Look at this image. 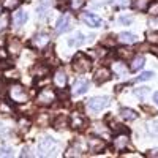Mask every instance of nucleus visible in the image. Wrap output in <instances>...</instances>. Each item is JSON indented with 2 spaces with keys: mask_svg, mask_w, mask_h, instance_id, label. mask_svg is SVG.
<instances>
[{
  "mask_svg": "<svg viewBox=\"0 0 158 158\" xmlns=\"http://www.w3.org/2000/svg\"><path fill=\"white\" fill-rule=\"evenodd\" d=\"M90 68H92L90 59L85 54H82V52H77L73 59V70L76 73H87V71H90Z\"/></svg>",
  "mask_w": 158,
  "mask_h": 158,
  "instance_id": "f257e3e1",
  "label": "nucleus"
},
{
  "mask_svg": "<svg viewBox=\"0 0 158 158\" xmlns=\"http://www.w3.org/2000/svg\"><path fill=\"white\" fill-rule=\"evenodd\" d=\"M8 95L11 98V101H15L18 104H22V103H27L29 97H27V92L25 89L21 85V84H13L8 90Z\"/></svg>",
  "mask_w": 158,
  "mask_h": 158,
  "instance_id": "f03ea898",
  "label": "nucleus"
},
{
  "mask_svg": "<svg viewBox=\"0 0 158 158\" xmlns=\"http://www.w3.org/2000/svg\"><path fill=\"white\" fill-rule=\"evenodd\" d=\"M56 92L52 90L51 87H44L40 90V94L36 97V103L40 104V106H49V104L56 100Z\"/></svg>",
  "mask_w": 158,
  "mask_h": 158,
  "instance_id": "7ed1b4c3",
  "label": "nucleus"
},
{
  "mask_svg": "<svg viewBox=\"0 0 158 158\" xmlns=\"http://www.w3.org/2000/svg\"><path fill=\"white\" fill-rule=\"evenodd\" d=\"M104 141L101 139V138H98V136H90L89 139H87V147H89V152H92V153H100V152H103L104 150Z\"/></svg>",
  "mask_w": 158,
  "mask_h": 158,
  "instance_id": "20e7f679",
  "label": "nucleus"
},
{
  "mask_svg": "<svg viewBox=\"0 0 158 158\" xmlns=\"http://www.w3.org/2000/svg\"><path fill=\"white\" fill-rule=\"evenodd\" d=\"M71 27H73V18H71L70 15H63V16L57 21L56 32H57V33H65V32H68Z\"/></svg>",
  "mask_w": 158,
  "mask_h": 158,
  "instance_id": "39448f33",
  "label": "nucleus"
},
{
  "mask_svg": "<svg viewBox=\"0 0 158 158\" xmlns=\"http://www.w3.org/2000/svg\"><path fill=\"white\" fill-rule=\"evenodd\" d=\"M108 103H109V97H95L87 103V106L92 111H101L103 108L108 106Z\"/></svg>",
  "mask_w": 158,
  "mask_h": 158,
  "instance_id": "423d86ee",
  "label": "nucleus"
},
{
  "mask_svg": "<svg viewBox=\"0 0 158 158\" xmlns=\"http://www.w3.org/2000/svg\"><path fill=\"white\" fill-rule=\"evenodd\" d=\"M81 21L84 24H87L89 27H101V25H103L101 18L92 15V13H82V15H81Z\"/></svg>",
  "mask_w": 158,
  "mask_h": 158,
  "instance_id": "0eeeda50",
  "label": "nucleus"
},
{
  "mask_svg": "<svg viewBox=\"0 0 158 158\" xmlns=\"http://www.w3.org/2000/svg\"><path fill=\"white\" fill-rule=\"evenodd\" d=\"M128 142H130L128 133H120V135H117V136L114 138V149L118 150V152H122V150L127 149Z\"/></svg>",
  "mask_w": 158,
  "mask_h": 158,
  "instance_id": "6e6552de",
  "label": "nucleus"
},
{
  "mask_svg": "<svg viewBox=\"0 0 158 158\" xmlns=\"http://www.w3.org/2000/svg\"><path fill=\"white\" fill-rule=\"evenodd\" d=\"M54 147H56V142H54L52 138H43L41 141H40V144H38V150L43 152V155H48Z\"/></svg>",
  "mask_w": 158,
  "mask_h": 158,
  "instance_id": "1a4fd4ad",
  "label": "nucleus"
},
{
  "mask_svg": "<svg viewBox=\"0 0 158 158\" xmlns=\"http://www.w3.org/2000/svg\"><path fill=\"white\" fill-rule=\"evenodd\" d=\"M111 79V71L108 70V68H104V67H101V68H98L97 70V73H95V82L100 85V84H104L106 81H109Z\"/></svg>",
  "mask_w": 158,
  "mask_h": 158,
  "instance_id": "9d476101",
  "label": "nucleus"
},
{
  "mask_svg": "<svg viewBox=\"0 0 158 158\" xmlns=\"http://www.w3.org/2000/svg\"><path fill=\"white\" fill-rule=\"evenodd\" d=\"M85 125H87V118L84 115H81L79 112H74L71 117V127L74 130H82Z\"/></svg>",
  "mask_w": 158,
  "mask_h": 158,
  "instance_id": "9b49d317",
  "label": "nucleus"
},
{
  "mask_svg": "<svg viewBox=\"0 0 158 158\" xmlns=\"http://www.w3.org/2000/svg\"><path fill=\"white\" fill-rule=\"evenodd\" d=\"M87 89H89V81H85V79H76V82L73 84V94L82 95L87 92Z\"/></svg>",
  "mask_w": 158,
  "mask_h": 158,
  "instance_id": "f8f14e48",
  "label": "nucleus"
},
{
  "mask_svg": "<svg viewBox=\"0 0 158 158\" xmlns=\"http://www.w3.org/2000/svg\"><path fill=\"white\" fill-rule=\"evenodd\" d=\"M11 21H13V25L15 27H21V25L25 24V21H27V13L19 10L16 13H13V16H11Z\"/></svg>",
  "mask_w": 158,
  "mask_h": 158,
  "instance_id": "ddd939ff",
  "label": "nucleus"
},
{
  "mask_svg": "<svg viewBox=\"0 0 158 158\" xmlns=\"http://www.w3.org/2000/svg\"><path fill=\"white\" fill-rule=\"evenodd\" d=\"M32 43L36 46V48H44L49 44V35L48 33H38L35 35V38L32 40Z\"/></svg>",
  "mask_w": 158,
  "mask_h": 158,
  "instance_id": "4468645a",
  "label": "nucleus"
},
{
  "mask_svg": "<svg viewBox=\"0 0 158 158\" xmlns=\"http://www.w3.org/2000/svg\"><path fill=\"white\" fill-rule=\"evenodd\" d=\"M54 84L57 87H60V89L65 87V84H67V74H65L63 68H59L56 71V74H54Z\"/></svg>",
  "mask_w": 158,
  "mask_h": 158,
  "instance_id": "2eb2a0df",
  "label": "nucleus"
},
{
  "mask_svg": "<svg viewBox=\"0 0 158 158\" xmlns=\"http://www.w3.org/2000/svg\"><path fill=\"white\" fill-rule=\"evenodd\" d=\"M8 51L11 52V54H19V52L22 51V43L19 41L18 38H11L8 41Z\"/></svg>",
  "mask_w": 158,
  "mask_h": 158,
  "instance_id": "dca6fc26",
  "label": "nucleus"
},
{
  "mask_svg": "<svg viewBox=\"0 0 158 158\" xmlns=\"http://www.w3.org/2000/svg\"><path fill=\"white\" fill-rule=\"evenodd\" d=\"M118 41L123 43V44H133L138 41V36L135 33H128V32H123L118 35Z\"/></svg>",
  "mask_w": 158,
  "mask_h": 158,
  "instance_id": "f3484780",
  "label": "nucleus"
},
{
  "mask_svg": "<svg viewBox=\"0 0 158 158\" xmlns=\"http://www.w3.org/2000/svg\"><path fill=\"white\" fill-rule=\"evenodd\" d=\"M144 63H146V59H144V56H136L133 60H131V65H130V71H139Z\"/></svg>",
  "mask_w": 158,
  "mask_h": 158,
  "instance_id": "a211bd4d",
  "label": "nucleus"
},
{
  "mask_svg": "<svg viewBox=\"0 0 158 158\" xmlns=\"http://www.w3.org/2000/svg\"><path fill=\"white\" fill-rule=\"evenodd\" d=\"M82 43H85V38H84V35H82L81 32H76V35L68 40V44L73 46V48H74V46H81Z\"/></svg>",
  "mask_w": 158,
  "mask_h": 158,
  "instance_id": "6ab92c4d",
  "label": "nucleus"
},
{
  "mask_svg": "<svg viewBox=\"0 0 158 158\" xmlns=\"http://www.w3.org/2000/svg\"><path fill=\"white\" fill-rule=\"evenodd\" d=\"M152 0H133V8L138 11H146L149 10Z\"/></svg>",
  "mask_w": 158,
  "mask_h": 158,
  "instance_id": "aec40b11",
  "label": "nucleus"
},
{
  "mask_svg": "<svg viewBox=\"0 0 158 158\" xmlns=\"http://www.w3.org/2000/svg\"><path fill=\"white\" fill-rule=\"evenodd\" d=\"M112 71H114L115 76H125L127 74V65L122 63V62L112 63Z\"/></svg>",
  "mask_w": 158,
  "mask_h": 158,
  "instance_id": "412c9836",
  "label": "nucleus"
},
{
  "mask_svg": "<svg viewBox=\"0 0 158 158\" xmlns=\"http://www.w3.org/2000/svg\"><path fill=\"white\" fill-rule=\"evenodd\" d=\"M120 115L125 118V120H136V118H138V114L133 111V109H128V108H122L120 109Z\"/></svg>",
  "mask_w": 158,
  "mask_h": 158,
  "instance_id": "4be33fe9",
  "label": "nucleus"
},
{
  "mask_svg": "<svg viewBox=\"0 0 158 158\" xmlns=\"http://www.w3.org/2000/svg\"><path fill=\"white\" fill-rule=\"evenodd\" d=\"M81 155H82L81 144H74L73 147H70L67 152H65V156H81Z\"/></svg>",
  "mask_w": 158,
  "mask_h": 158,
  "instance_id": "5701e85b",
  "label": "nucleus"
},
{
  "mask_svg": "<svg viewBox=\"0 0 158 158\" xmlns=\"http://www.w3.org/2000/svg\"><path fill=\"white\" fill-rule=\"evenodd\" d=\"M94 131H95V133H98L100 136L103 135V138H104V139H108V138H109V131H108L106 128H104V125H101V123H95Z\"/></svg>",
  "mask_w": 158,
  "mask_h": 158,
  "instance_id": "b1692460",
  "label": "nucleus"
},
{
  "mask_svg": "<svg viewBox=\"0 0 158 158\" xmlns=\"http://www.w3.org/2000/svg\"><path fill=\"white\" fill-rule=\"evenodd\" d=\"M19 3H21V0H5L3 6H5L6 10H15V8L19 6Z\"/></svg>",
  "mask_w": 158,
  "mask_h": 158,
  "instance_id": "393cba45",
  "label": "nucleus"
},
{
  "mask_svg": "<svg viewBox=\"0 0 158 158\" xmlns=\"http://www.w3.org/2000/svg\"><path fill=\"white\" fill-rule=\"evenodd\" d=\"M147 128H149V133H150L152 136H158V120L149 122Z\"/></svg>",
  "mask_w": 158,
  "mask_h": 158,
  "instance_id": "a878e982",
  "label": "nucleus"
},
{
  "mask_svg": "<svg viewBox=\"0 0 158 158\" xmlns=\"http://www.w3.org/2000/svg\"><path fill=\"white\" fill-rule=\"evenodd\" d=\"M85 3V0H70V6L71 10H81Z\"/></svg>",
  "mask_w": 158,
  "mask_h": 158,
  "instance_id": "bb28decb",
  "label": "nucleus"
},
{
  "mask_svg": "<svg viewBox=\"0 0 158 158\" xmlns=\"http://www.w3.org/2000/svg\"><path fill=\"white\" fill-rule=\"evenodd\" d=\"M8 22H10V16L2 15V18H0V30H5L8 27Z\"/></svg>",
  "mask_w": 158,
  "mask_h": 158,
  "instance_id": "cd10ccee",
  "label": "nucleus"
},
{
  "mask_svg": "<svg viewBox=\"0 0 158 158\" xmlns=\"http://www.w3.org/2000/svg\"><path fill=\"white\" fill-rule=\"evenodd\" d=\"M65 123H67V118H65L63 115H59V117H57V120L54 122V127L60 130V128H63V127H65Z\"/></svg>",
  "mask_w": 158,
  "mask_h": 158,
  "instance_id": "c85d7f7f",
  "label": "nucleus"
},
{
  "mask_svg": "<svg viewBox=\"0 0 158 158\" xmlns=\"http://www.w3.org/2000/svg\"><path fill=\"white\" fill-rule=\"evenodd\" d=\"M147 36H149V41H152L153 44H158V32H149Z\"/></svg>",
  "mask_w": 158,
  "mask_h": 158,
  "instance_id": "c756f323",
  "label": "nucleus"
},
{
  "mask_svg": "<svg viewBox=\"0 0 158 158\" xmlns=\"http://www.w3.org/2000/svg\"><path fill=\"white\" fill-rule=\"evenodd\" d=\"M149 11H150V15L158 16V0H156V2H153V3L149 6Z\"/></svg>",
  "mask_w": 158,
  "mask_h": 158,
  "instance_id": "7c9ffc66",
  "label": "nucleus"
},
{
  "mask_svg": "<svg viewBox=\"0 0 158 158\" xmlns=\"http://www.w3.org/2000/svg\"><path fill=\"white\" fill-rule=\"evenodd\" d=\"M147 92H149V89H147V87H141V89H138V90H136V95H138V97H141V98H144V97L147 95Z\"/></svg>",
  "mask_w": 158,
  "mask_h": 158,
  "instance_id": "2f4dec72",
  "label": "nucleus"
},
{
  "mask_svg": "<svg viewBox=\"0 0 158 158\" xmlns=\"http://www.w3.org/2000/svg\"><path fill=\"white\" fill-rule=\"evenodd\" d=\"M152 76H153V73H152V71H146V73H142L138 79H139V81H147V79H150Z\"/></svg>",
  "mask_w": 158,
  "mask_h": 158,
  "instance_id": "473e14b6",
  "label": "nucleus"
},
{
  "mask_svg": "<svg viewBox=\"0 0 158 158\" xmlns=\"http://www.w3.org/2000/svg\"><path fill=\"white\" fill-rule=\"evenodd\" d=\"M131 21H133V18H131V16H122L120 18V24H130Z\"/></svg>",
  "mask_w": 158,
  "mask_h": 158,
  "instance_id": "72a5a7b5",
  "label": "nucleus"
},
{
  "mask_svg": "<svg viewBox=\"0 0 158 158\" xmlns=\"http://www.w3.org/2000/svg\"><path fill=\"white\" fill-rule=\"evenodd\" d=\"M108 40H103V44H114V41L115 40H112L114 36H106Z\"/></svg>",
  "mask_w": 158,
  "mask_h": 158,
  "instance_id": "f704fd0d",
  "label": "nucleus"
},
{
  "mask_svg": "<svg viewBox=\"0 0 158 158\" xmlns=\"http://www.w3.org/2000/svg\"><path fill=\"white\" fill-rule=\"evenodd\" d=\"M0 156H13V153L10 152V150H2V152H0Z\"/></svg>",
  "mask_w": 158,
  "mask_h": 158,
  "instance_id": "c9c22d12",
  "label": "nucleus"
},
{
  "mask_svg": "<svg viewBox=\"0 0 158 158\" xmlns=\"http://www.w3.org/2000/svg\"><path fill=\"white\" fill-rule=\"evenodd\" d=\"M147 156H158V150H150L147 153Z\"/></svg>",
  "mask_w": 158,
  "mask_h": 158,
  "instance_id": "e433bc0d",
  "label": "nucleus"
},
{
  "mask_svg": "<svg viewBox=\"0 0 158 158\" xmlns=\"http://www.w3.org/2000/svg\"><path fill=\"white\" fill-rule=\"evenodd\" d=\"M153 101L156 103V106H158V92H155V94H153Z\"/></svg>",
  "mask_w": 158,
  "mask_h": 158,
  "instance_id": "4c0bfd02",
  "label": "nucleus"
},
{
  "mask_svg": "<svg viewBox=\"0 0 158 158\" xmlns=\"http://www.w3.org/2000/svg\"><path fill=\"white\" fill-rule=\"evenodd\" d=\"M30 153H29V149H24V152H22V156H29Z\"/></svg>",
  "mask_w": 158,
  "mask_h": 158,
  "instance_id": "58836bf2",
  "label": "nucleus"
},
{
  "mask_svg": "<svg viewBox=\"0 0 158 158\" xmlns=\"http://www.w3.org/2000/svg\"><path fill=\"white\" fill-rule=\"evenodd\" d=\"M0 57H2V59H5V52H0Z\"/></svg>",
  "mask_w": 158,
  "mask_h": 158,
  "instance_id": "ea45409f",
  "label": "nucleus"
}]
</instances>
